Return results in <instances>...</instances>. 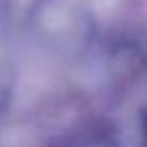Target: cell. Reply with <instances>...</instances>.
<instances>
[{
    "label": "cell",
    "instance_id": "6da1fadb",
    "mask_svg": "<svg viewBox=\"0 0 147 147\" xmlns=\"http://www.w3.org/2000/svg\"><path fill=\"white\" fill-rule=\"evenodd\" d=\"M11 97H13V78H11V71L5 63H0V119L5 117L7 108L11 104Z\"/></svg>",
    "mask_w": 147,
    "mask_h": 147
}]
</instances>
